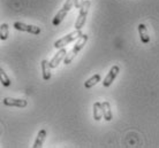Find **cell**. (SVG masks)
Segmentation results:
<instances>
[{
    "instance_id": "277c9868",
    "label": "cell",
    "mask_w": 159,
    "mask_h": 148,
    "mask_svg": "<svg viewBox=\"0 0 159 148\" xmlns=\"http://www.w3.org/2000/svg\"><path fill=\"white\" fill-rule=\"evenodd\" d=\"M74 1H75V0H67V1L65 2L64 6H62V8L60 9L59 12L57 13V15L54 16L53 22H52L54 27H58V25L64 21V19L66 17V15L68 14V12L74 7Z\"/></svg>"
},
{
    "instance_id": "7c38bea8",
    "label": "cell",
    "mask_w": 159,
    "mask_h": 148,
    "mask_svg": "<svg viewBox=\"0 0 159 148\" xmlns=\"http://www.w3.org/2000/svg\"><path fill=\"white\" fill-rule=\"evenodd\" d=\"M102 106H103V117L105 118V121L110 122L112 120V110H111L110 102L104 101L103 104H102Z\"/></svg>"
},
{
    "instance_id": "52a82bcc",
    "label": "cell",
    "mask_w": 159,
    "mask_h": 148,
    "mask_svg": "<svg viewBox=\"0 0 159 148\" xmlns=\"http://www.w3.org/2000/svg\"><path fill=\"white\" fill-rule=\"evenodd\" d=\"M4 104L8 107H17V108H24L27 107V100L24 99H15V98H5Z\"/></svg>"
},
{
    "instance_id": "7a4b0ae2",
    "label": "cell",
    "mask_w": 159,
    "mask_h": 148,
    "mask_svg": "<svg viewBox=\"0 0 159 148\" xmlns=\"http://www.w3.org/2000/svg\"><path fill=\"white\" fill-rule=\"evenodd\" d=\"M91 6V1L90 0H85L83 2V5L80 8L79 16L75 21V29L76 30H81L84 27V24L87 22V16L89 13V8Z\"/></svg>"
},
{
    "instance_id": "30bf717a",
    "label": "cell",
    "mask_w": 159,
    "mask_h": 148,
    "mask_svg": "<svg viewBox=\"0 0 159 148\" xmlns=\"http://www.w3.org/2000/svg\"><path fill=\"white\" fill-rule=\"evenodd\" d=\"M46 137H48V132H46V130H45V129H42L39 132H38V134H37L36 141H35V144H34L32 147L34 148H40L42 147L43 144H44V141H45V139H46Z\"/></svg>"
},
{
    "instance_id": "ba28073f",
    "label": "cell",
    "mask_w": 159,
    "mask_h": 148,
    "mask_svg": "<svg viewBox=\"0 0 159 148\" xmlns=\"http://www.w3.org/2000/svg\"><path fill=\"white\" fill-rule=\"evenodd\" d=\"M66 55H67V49H66L65 47L60 48L59 52L57 53L56 55L52 57V60L50 61L51 68H57V67L59 66L60 62H61V61H62L65 59V57H66Z\"/></svg>"
},
{
    "instance_id": "9c48e42d",
    "label": "cell",
    "mask_w": 159,
    "mask_h": 148,
    "mask_svg": "<svg viewBox=\"0 0 159 148\" xmlns=\"http://www.w3.org/2000/svg\"><path fill=\"white\" fill-rule=\"evenodd\" d=\"M42 74H43V79L44 80H48L51 78V64H50V61L48 60H43L42 61Z\"/></svg>"
},
{
    "instance_id": "6da1fadb",
    "label": "cell",
    "mask_w": 159,
    "mask_h": 148,
    "mask_svg": "<svg viewBox=\"0 0 159 148\" xmlns=\"http://www.w3.org/2000/svg\"><path fill=\"white\" fill-rule=\"evenodd\" d=\"M87 41H88V35L83 33L82 36L80 37L79 39L76 40V43H75V45H74V47H73L72 51L67 53L66 57L64 59V63L65 64H69V63H70V62L74 60V57H75V56L79 54L80 51H81V49L84 47V45L87 44Z\"/></svg>"
},
{
    "instance_id": "8992f818",
    "label": "cell",
    "mask_w": 159,
    "mask_h": 148,
    "mask_svg": "<svg viewBox=\"0 0 159 148\" xmlns=\"http://www.w3.org/2000/svg\"><path fill=\"white\" fill-rule=\"evenodd\" d=\"M120 71V68L118 66H113L111 69H110V71H108L107 76L104 78L103 80V86L104 87H108V86H111V84L114 82L116 79V77L118 76V74Z\"/></svg>"
},
{
    "instance_id": "4fadbf2b",
    "label": "cell",
    "mask_w": 159,
    "mask_h": 148,
    "mask_svg": "<svg viewBox=\"0 0 159 148\" xmlns=\"http://www.w3.org/2000/svg\"><path fill=\"white\" fill-rule=\"evenodd\" d=\"M103 117V106L100 102H95L93 104V118L95 121H100Z\"/></svg>"
},
{
    "instance_id": "9a60e30c",
    "label": "cell",
    "mask_w": 159,
    "mask_h": 148,
    "mask_svg": "<svg viewBox=\"0 0 159 148\" xmlns=\"http://www.w3.org/2000/svg\"><path fill=\"white\" fill-rule=\"evenodd\" d=\"M9 36V31H8V24L2 23L1 24V29H0V38L1 40H6Z\"/></svg>"
},
{
    "instance_id": "e0dca14e",
    "label": "cell",
    "mask_w": 159,
    "mask_h": 148,
    "mask_svg": "<svg viewBox=\"0 0 159 148\" xmlns=\"http://www.w3.org/2000/svg\"><path fill=\"white\" fill-rule=\"evenodd\" d=\"M85 1V0H75L74 1V6H75V8H81V6L83 5V2Z\"/></svg>"
},
{
    "instance_id": "2e32d148",
    "label": "cell",
    "mask_w": 159,
    "mask_h": 148,
    "mask_svg": "<svg viewBox=\"0 0 159 148\" xmlns=\"http://www.w3.org/2000/svg\"><path fill=\"white\" fill-rule=\"evenodd\" d=\"M0 77H1V84L4 85L5 87L11 86V79L8 78V76L6 75L4 69H0Z\"/></svg>"
},
{
    "instance_id": "3957f363",
    "label": "cell",
    "mask_w": 159,
    "mask_h": 148,
    "mask_svg": "<svg viewBox=\"0 0 159 148\" xmlns=\"http://www.w3.org/2000/svg\"><path fill=\"white\" fill-rule=\"evenodd\" d=\"M82 35H83V33H82L81 30H76L75 29V31L70 32V33H68L67 36H65V37H62V38H60V39L57 40L56 43L53 44V46L56 48H59V49L62 47H66L68 44H70V43L79 39Z\"/></svg>"
},
{
    "instance_id": "8fae6325",
    "label": "cell",
    "mask_w": 159,
    "mask_h": 148,
    "mask_svg": "<svg viewBox=\"0 0 159 148\" xmlns=\"http://www.w3.org/2000/svg\"><path fill=\"white\" fill-rule=\"evenodd\" d=\"M139 38H141L143 44H148L150 41V36H149L147 27L144 24H139Z\"/></svg>"
},
{
    "instance_id": "5b68a950",
    "label": "cell",
    "mask_w": 159,
    "mask_h": 148,
    "mask_svg": "<svg viewBox=\"0 0 159 148\" xmlns=\"http://www.w3.org/2000/svg\"><path fill=\"white\" fill-rule=\"evenodd\" d=\"M14 28L19 31H24V32H29V33H32V35H39L40 33V28L39 27H36V25H29V24H25L23 22H15L14 23Z\"/></svg>"
},
{
    "instance_id": "5bb4252c",
    "label": "cell",
    "mask_w": 159,
    "mask_h": 148,
    "mask_svg": "<svg viewBox=\"0 0 159 148\" xmlns=\"http://www.w3.org/2000/svg\"><path fill=\"white\" fill-rule=\"evenodd\" d=\"M98 82H100V75H93V76L91 77V78H89V79L84 83V87L85 88H91L92 86H95Z\"/></svg>"
}]
</instances>
